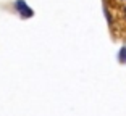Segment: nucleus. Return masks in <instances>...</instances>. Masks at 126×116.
Returning <instances> with one entry per match:
<instances>
[{
	"label": "nucleus",
	"instance_id": "1",
	"mask_svg": "<svg viewBox=\"0 0 126 116\" xmlns=\"http://www.w3.org/2000/svg\"><path fill=\"white\" fill-rule=\"evenodd\" d=\"M16 8L23 13V16H32V10L26 7L24 0H16Z\"/></svg>",
	"mask_w": 126,
	"mask_h": 116
},
{
	"label": "nucleus",
	"instance_id": "2",
	"mask_svg": "<svg viewBox=\"0 0 126 116\" xmlns=\"http://www.w3.org/2000/svg\"><path fill=\"white\" fill-rule=\"evenodd\" d=\"M120 60H121V61H126V49L121 50V53H120Z\"/></svg>",
	"mask_w": 126,
	"mask_h": 116
}]
</instances>
